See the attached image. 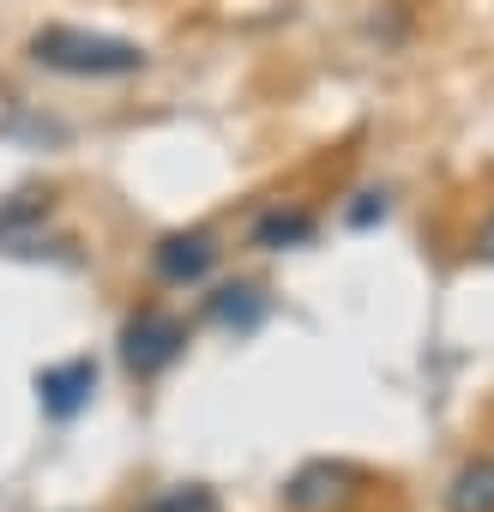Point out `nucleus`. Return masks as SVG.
Here are the masks:
<instances>
[{
    "mask_svg": "<svg viewBox=\"0 0 494 512\" xmlns=\"http://www.w3.org/2000/svg\"><path fill=\"white\" fill-rule=\"evenodd\" d=\"M356 470L350 464H332V458H314V464H302L290 482H284V506L290 512H344L350 500H356Z\"/></svg>",
    "mask_w": 494,
    "mask_h": 512,
    "instance_id": "nucleus-3",
    "label": "nucleus"
},
{
    "mask_svg": "<svg viewBox=\"0 0 494 512\" xmlns=\"http://www.w3.org/2000/svg\"><path fill=\"white\" fill-rule=\"evenodd\" d=\"M151 266H157L163 284H199V278L217 266V241H211L205 229H175V235L157 241Z\"/></svg>",
    "mask_w": 494,
    "mask_h": 512,
    "instance_id": "nucleus-5",
    "label": "nucleus"
},
{
    "mask_svg": "<svg viewBox=\"0 0 494 512\" xmlns=\"http://www.w3.org/2000/svg\"><path fill=\"white\" fill-rule=\"evenodd\" d=\"M211 320H217V326H235V332H254V326L266 320V296H260L254 284H229V290L211 296Z\"/></svg>",
    "mask_w": 494,
    "mask_h": 512,
    "instance_id": "nucleus-8",
    "label": "nucleus"
},
{
    "mask_svg": "<svg viewBox=\"0 0 494 512\" xmlns=\"http://www.w3.org/2000/svg\"><path fill=\"white\" fill-rule=\"evenodd\" d=\"M446 512H494V452H476L446 482Z\"/></svg>",
    "mask_w": 494,
    "mask_h": 512,
    "instance_id": "nucleus-6",
    "label": "nucleus"
},
{
    "mask_svg": "<svg viewBox=\"0 0 494 512\" xmlns=\"http://www.w3.org/2000/svg\"><path fill=\"white\" fill-rule=\"evenodd\" d=\"M91 392H97V362H91V356L55 362V368L37 374V398H43V410H49L55 422H73V416L91 404Z\"/></svg>",
    "mask_w": 494,
    "mask_h": 512,
    "instance_id": "nucleus-4",
    "label": "nucleus"
},
{
    "mask_svg": "<svg viewBox=\"0 0 494 512\" xmlns=\"http://www.w3.org/2000/svg\"><path fill=\"white\" fill-rule=\"evenodd\" d=\"M31 61L67 79H127L145 73V49L127 37H103V31H73V25H49L31 37Z\"/></svg>",
    "mask_w": 494,
    "mask_h": 512,
    "instance_id": "nucleus-1",
    "label": "nucleus"
},
{
    "mask_svg": "<svg viewBox=\"0 0 494 512\" xmlns=\"http://www.w3.org/2000/svg\"><path fill=\"white\" fill-rule=\"evenodd\" d=\"M187 350V326L169 308H139L121 326V362L133 380H157L163 368H175V356Z\"/></svg>",
    "mask_w": 494,
    "mask_h": 512,
    "instance_id": "nucleus-2",
    "label": "nucleus"
},
{
    "mask_svg": "<svg viewBox=\"0 0 494 512\" xmlns=\"http://www.w3.org/2000/svg\"><path fill=\"white\" fill-rule=\"evenodd\" d=\"M133 512H223V500H217V488H205V482H175V488L151 494V500L133 506Z\"/></svg>",
    "mask_w": 494,
    "mask_h": 512,
    "instance_id": "nucleus-9",
    "label": "nucleus"
},
{
    "mask_svg": "<svg viewBox=\"0 0 494 512\" xmlns=\"http://www.w3.org/2000/svg\"><path fill=\"white\" fill-rule=\"evenodd\" d=\"M374 217H386V193H362V205L350 211V223L362 229V223H374Z\"/></svg>",
    "mask_w": 494,
    "mask_h": 512,
    "instance_id": "nucleus-10",
    "label": "nucleus"
},
{
    "mask_svg": "<svg viewBox=\"0 0 494 512\" xmlns=\"http://www.w3.org/2000/svg\"><path fill=\"white\" fill-rule=\"evenodd\" d=\"M314 211H266L260 223H254V247H266V253H284V247H302V241H314Z\"/></svg>",
    "mask_w": 494,
    "mask_h": 512,
    "instance_id": "nucleus-7",
    "label": "nucleus"
},
{
    "mask_svg": "<svg viewBox=\"0 0 494 512\" xmlns=\"http://www.w3.org/2000/svg\"><path fill=\"white\" fill-rule=\"evenodd\" d=\"M476 253H482V260H488V266H494V223H488V229H482V241H476Z\"/></svg>",
    "mask_w": 494,
    "mask_h": 512,
    "instance_id": "nucleus-11",
    "label": "nucleus"
}]
</instances>
